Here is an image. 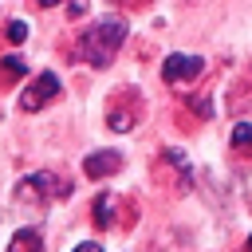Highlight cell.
I'll use <instances>...</instances> for the list:
<instances>
[{
  "label": "cell",
  "instance_id": "7c38bea8",
  "mask_svg": "<svg viewBox=\"0 0 252 252\" xmlns=\"http://www.w3.org/2000/svg\"><path fill=\"white\" fill-rule=\"evenodd\" d=\"M189 106H193V110H197L201 118H209V114H213V102H209L205 94H193V98H189Z\"/></svg>",
  "mask_w": 252,
  "mask_h": 252
},
{
  "label": "cell",
  "instance_id": "8992f818",
  "mask_svg": "<svg viewBox=\"0 0 252 252\" xmlns=\"http://www.w3.org/2000/svg\"><path fill=\"white\" fill-rule=\"evenodd\" d=\"M83 169H87V177H110V173H118L122 169V154H114V150H94L87 161H83Z\"/></svg>",
  "mask_w": 252,
  "mask_h": 252
},
{
  "label": "cell",
  "instance_id": "6da1fadb",
  "mask_svg": "<svg viewBox=\"0 0 252 252\" xmlns=\"http://www.w3.org/2000/svg\"><path fill=\"white\" fill-rule=\"evenodd\" d=\"M122 43H126V24L114 20V16H106V20H98L91 32H83L79 55H83L91 67H110V59L118 55Z\"/></svg>",
  "mask_w": 252,
  "mask_h": 252
},
{
  "label": "cell",
  "instance_id": "9a60e30c",
  "mask_svg": "<svg viewBox=\"0 0 252 252\" xmlns=\"http://www.w3.org/2000/svg\"><path fill=\"white\" fill-rule=\"evenodd\" d=\"M248 248H252V236H248Z\"/></svg>",
  "mask_w": 252,
  "mask_h": 252
},
{
  "label": "cell",
  "instance_id": "5b68a950",
  "mask_svg": "<svg viewBox=\"0 0 252 252\" xmlns=\"http://www.w3.org/2000/svg\"><path fill=\"white\" fill-rule=\"evenodd\" d=\"M55 94H59V75H55V71H43L35 83H28L20 106H24V110H39V106H47Z\"/></svg>",
  "mask_w": 252,
  "mask_h": 252
},
{
  "label": "cell",
  "instance_id": "8fae6325",
  "mask_svg": "<svg viewBox=\"0 0 252 252\" xmlns=\"http://www.w3.org/2000/svg\"><path fill=\"white\" fill-rule=\"evenodd\" d=\"M8 39H12V43H24V39H28V24H24V20H12V24H8Z\"/></svg>",
  "mask_w": 252,
  "mask_h": 252
},
{
  "label": "cell",
  "instance_id": "5bb4252c",
  "mask_svg": "<svg viewBox=\"0 0 252 252\" xmlns=\"http://www.w3.org/2000/svg\"><path fill=\"white\" fill-rule=\"evenodd\" d=\"M39 4H43V8H55V4H63V0H39Z\"/></svg>",
  "mask_w": 252,
  "mask_h": 252
},
{
  "label": "cell",
  "instance_id": "52a82bcc",
  "mask_svg": "<svg viewBox=\"0 0 252 252\" xmlns=\"http://www.w3.org/2000/svg\"><path fill=\"white\" fill-rule=\"evenodd\" d=\"M91 217H94V224H98V228L118 224V197H114V193H98V197H94V205H91Z\"/></svg>",
  "mask_w": 252,
  "mask_h": 252
},
{
  "label": "cell",
  "instance_id": "7a4b0ae2",
  "mask_svg": "<svg viewBox=\"0 0 252 252\" xmlns=\"http://www.w3.org/2000/svg\"><path fill=\"white\" fill-rule=\"evenodd\" d=\"M71 193V181L55 177V173H32L20 181V201H32V205H47V201H59Z\"/></svg>",
  "mask_w": 252,
  "mask_h": 252
},
{
  "label": "cell",
  "instance_id": "9c48e42d",
  "mask_svg": "<svg viewBox=\"0 0 252 252\" xmlns=\"http://www.w3.org/2000/svg\"><path fill=\"white\" fill-rule=\"evenodd\" d=\"M24 71H28V63H24L20 55H8V59H4V75H8V83H12V79H20Z\"/></svg>",
  "mask_w": 252,
  "mask_h": 252
},
{
  "label": "cell",
  "instance_id": "277c9868",
  "mask_svg": "<svg viewBox=\"0 0 252 252\" xmlns=\"http://www.w3.org/2000/svg\"><path fill=\"white\" fill-rule=\"evenodd\" d=\"M201 71H205V59H201V55H181V51H173V55H165V63H161V79H165V83H193Z\"/></svg>",
  "mask_w": 252,
  "mask_h": 252
},
{
  "label": "cell",
  "instance_id": "4fadbf2b",
  "mask_svg": "<svg viewBox=\"0 0 252 252\" xmlns=\"http://www.w3.org/2000/svg\"><path fill=\"white\" fill-rule=\"evenodd\" d=\"M75 252H102V244H94V240H83Z\"/></svg>",
  "mask_w": 252,
  "mask_h": 252
},
{
  "label": "cell",
  "instance_id": "3957f363",
  "mask_svg": "<svg viewBox=\"0 0 252 252\" xmlns=\"http://www.w3.org/2000/svg\"><path fill=\"white\" fill-rule=\"evenodd\" d=\"M138 110H142V102H138V91H114V102H110V114H106L110 130H118V134L134 130V122H138Z\"/></svg>",
  "mask_w": 252,
  "mask_h": 252
},
{
  "label": "cell",
  "instance_id": "30bf717a",
  "mask_svg": "<svg viewBox=\"0 0 252 252\" xmlns=\"http://www.w3.org/2000/svg\"><path fill=\"white\" fill-rule=\"evenodd\" d=\"M252 142V122H236V130H232V146L240 150V146H248Z\"/></svg>",
  "mask_w": 252,
  "mask_h": 252
},
{
  "label": "cell",
  "instance_id": "ba28073f",
  "mask_svg": "<svg viewBox=\"0 0 252 252\" xmlns=\"http://www.w3.org/2000/svg\"><path fill=\"white\" fill-rule=\"evenodd\" d=\"M8 252H43V236H39V228H20V232L8 240Z\"/></svg>",
  "mask_w": 252,
  "mask_h": 252
}]
</instances>
